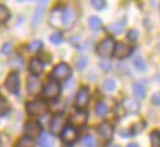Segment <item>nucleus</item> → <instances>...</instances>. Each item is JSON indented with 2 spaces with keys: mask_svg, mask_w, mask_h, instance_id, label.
Here are the masks:
<instances>
[{
  "mask_svg": "<svg viewBox=\"0 0 160 147\" xmlns=\"http://www.w3.org/2000/svg\"><path fill=\"white\" fill-rule=\"evenodd\" d=\"M114 50H116V43L112 38H104L97 47V52L101 57H111L113 53H114Z\"/></svg>",
  "mask_w": 160,
  "mask_h": 147,
  "instance_id": "nucleus-1",
  "label": "nucleus"
},
{
  "mask_svg": "<svg viewBox=\"0 0 160 147\" xmlns=\"http://www.w3.org/2000/svg\"><path fill=\"white\" fill-rule=\"evenodd\" d=\"M61 88L56 80H48L42 90V97L45 99H56L60 95Z\"/></svg>",
  "mask_w": 160,
  "mask_h": 147,
  "instance_id": "nucleus-2",
  "label": "nucleus"
},
{
  "mask_svg": "<svg viewBox=\"0 0 160 147\" xmlns=\"http://www.w3.org/2000/svg\"><path fill=\"white\" fill-rule=\"evenodd\" d=\"M50 22L55 27H61L62 25H65V9L60 6L53 7V10L51 11Z\"/></svg>",
  "mask_w": 160,
  "mask_h": 147,
  "instance_id": "nucleus-3",
  "label": "nucleus"
},
{
  "mask_svg": "<svg viewBox=\"0 0 160 147\" xmlns=\"http://www.w3.org/2000/svg\"><path fill=\"white\" fill-rule=\"evenodd\" d=\"M65 122H66V120H65V116L63 115H61V114L55 115L52 117V120H51V124H50L51 132L55 134V135L62 134L63 130H65Z\"/></svg>",
  "mask_w": 160,
  "mask_h": 147,
  "instance_id": "nucleus-4",
  "label": "nucleus"
},
{
  "mask_svg": "<svg viewBox=\"0 0 160 147\" xmlns=\"http://www.w3.org/2000/svg\"><path fill=\"white\" fill-rule=\"evenodd\" d=\"M70 74H71V68L67 63H58L52 71V78L58 80H65L70 77Z\"/></svg>",
  "mask_w": 160,
  "mask_h": 147,
  "instance_id": "nucleus-5",
  "label": "nucleus"
},
{
  "mask_svg": "<svg viewBox=\"0 0 160 147\" xmlns=\"http://www.w3.org/2000/svg\"><path fill=\"white\" fill-rule=\"evenodd\" d=\"M26 109L30 115H34V116H39V115H43L46 111H47V107L43 102L41 100H35V102H31L26 105Z\"/></svg>",
  "mask_w": 160,
  "mask_h": 147,
  "instance_id": "nucleus-6",
  "label": "nucleus"
},
{
  "mask_svg": "<svg viewBox=\"0 0 160 147\" xmlns=\"http://www.w3.org/2000/svg\"><path fill=\"white\" fill-rule=\"evenodd\" d=\"M41 132V125L35 121V120H31V121H28L26 125H25V134L30 139H35L40 135Z\"/></svg>",
  "mask_w": 160,
  "mask_h": 147,
  "instance_id": "nucleus-7",
  "label": "nucleus"
},
{
  "mask_svg": "<svg viewBox=\"0 0 160 147\" xmlns=\"http://www.w3.org/2000/svg\"><path fill=\"white\" fill-rule=\"evenodd\" d=\"M5 87L6 89L10 92V93H18L19 90V87H20V80H19V75L18 73H10L6 78V82H5Z\"/></svg>",
  "mask_w": 160,
  "mask_h": 147,
  "instance_id": "nucleus-8",
  "label": "nucleus"
},
{
  "mask_svg": "<svg viewBox=\"0 0 160 147\" xmlns=\"http://www.w3.org/2000/svg\"><path fill=\"white\" fill-rule=\"evenodd\" d=\"M77 130L72 126H67L65 127L63 132L61 134V140L65 142V144H73L76 140H77Z\"/></svg>",
  "mask_w": 160,
  "mask_h": 147,
  "instance_id": "nucleus-9",
  "label": "nucleus"
},
{
  "mask_svg": "<svg viewBox=\"0 0 160 147\" xmlns=\"http://www.w3.org/2000/svg\"><path fill=\"white\" fill-rule=\"evenodd\" d=\"M89 103V90L88 88H81V90L77 93L76 97V107L77 108H84Z\"/></svg>",
  "mask_w": 160,
  "mask_h": 147,
  "instance_id": "nucleus-10",
  "label": "nucleus"
},
{
  "mask_svg": "<svg viewBox=\"0 0 160 147\" xmlns=\"http://www.w3.org/2000/svg\"><path fill=\"white\" fill-rule=\"evenodd\" d=\"M26 88H28V90H29L30 94H32V95L38 94L41 90V83H40V80H39V78H38L36 75H30V77L28 78Z\"/></svg>",
  "mask_w": 160,
  "mask_h": 147,
  "instance_id": "nucleus-11",
  "label": "nucleus"
},
{
  "mask_svg": "<svg viewBox=\"0 0 160 147\" xmlns=\"http://www.w3.org/2000/svg\"><path fill=\"white\" fill-rule=\"evenodd\" d=\"M70 120H71V124L81 126V125L86 124V121H87V112L84 110H77L76 112L72 114Z\"/></svg>",
  "mask_w": 160,
  "mask_h": 147,
  "instance_id": "nucleus-12",
  "label": "nucleus"
},
{
  "mask_svg": "<svg viewBox=\"0 0 160 147\" xmlns=\"http://www.w3.org/2000/svg\"><path fill=\"white\" fill-rule=\"evenodd\" d=\"M132 52L130 46L125 45V43H118L116 45V50H114V56L117 58H125L127 56H129Z\"/></svg>",
  "mask_w": 160,
  "mask_h": 147,
  "instance_id": "nucleus-13",
  "label": "nucleus"
},
{
  "mask_svg": "<svg viewBox=\"0 0 160 147\" xmlns=\"http://www.w3.org/2000/svg\"><path fill=\"white\" fill-rule=\"evenodd\" d=\"M98 134H99V136H101L102 139L108 140V139H111L112 135H113V129H112V126H111L108 122H102V124L99 125V127H98Z\"/></svg>",
  "mask_w": 160,
  "mask_h": 147,
  "instance_id": "nucleus-14",
  "label": "nucleus"
},
{
  "mask_svg": "<svg viewBox=\"0 0 160 147\" xmlns=\"http://www.w3.org/2000/svg\"><path fill=\"white\" fill-rule=\"evenodd\" d=\"M122 105H123V108L125 110L129 111V112H137L139 110V103H138V100H134V99H128L127 98V99L123 100Z\"/></svg>",
  "mask_w": 160,
  "mask_h": 147,
  "instance_id": "nucleus-15",
  "label": "nucleus"
},
{
  "mask_svg": "<svg viewBox=\"0 0 160 147\" xmlns=\"http://www.w3.org/2000/svg\"><path fill=\"white\" fill-rule=\"evenodd\" d=\"M42 69H43V66H42V62L38 58H32L30 61V72L34 74V75H38V74L42 73Z\"/></svg>",
  "mask_w": 160,
  "mask_h": 147,
  "instance_id": "nucleus-16",
  "label": "nucleus"
},
{
  "mask_svg": "<svg viewBox=\"0 0 160 147\" xmlns=\"http://www.w3.org/2000/svg\"><path fill=\"white\" fill-rule=\"evenodd\" d=\"M133 93L138 99H143L145 97V87H144V84L140 83V82H137L134 84V87H133Z\"/></svg>",
  "mask_w": 160,
  "mask_h": 147,
  "instance_id": "nucleus-17",
  "label": "nucleus"
},
{
  "mask_svg": "<svg viewBox=\"0 0 160 147\" xmlns=\"http://www.w3.org/2000/svg\"><path fill=\"white\" fill-rule=\"evenodd\" d=\"M39 145L41 147H52L53 145V139L48 134H42L39 140Z\"/></svg>",
  "mask_w": 160,
  "mask_h": 147,
  "instance_id": "nucleus-18",
  "label": "nucleus"
},
{
  "mask_svg": "<svg viewBox=\"0 0 160 147\" xmlns=\"http://www.w3.org/2000/svg\"><path fill=\"white\" fill-rule=\"evenodd\" d=\"M96 112H97V115L101 116V117L106 116V115L108 114V107L106 105V103H103V102L97 103V105H96Z\"/></svg>",
  "mask_w": 160,
  "mask_h": 147,
  "instance_id": "nucleus-19",
  "label": "nucleus"
},
{
  "mask_svg": "<svg viewBox=\"0 0 160 147\" xmlns=\"http://www.w3.org/2000/svg\"><path fill=\"white\" fill-rule=\"evenodd\" d=\"M88 25H89V27H91L92 30H98V29L102 26V21H101V19L97 17V16H91V17L88 19Z\"/></svg>",
  "mask_w": 160,
  "mask_h": 147,
  "instance_id": "nucleus-20",
  "label": "nucleus"
},
{
  "mask_svg": "<svg viewBox=\"0 0 160 147\" xmlns=\"http://www.w3.org/2000/svg\"><path fill=\"white\" fill-rule=\"evenodd\" d=\"M123 29H124V25L120 24V22H114V24H111V25L108 26L109 32H112V34H114V35L122 34V32H123Z\"/></svg>",
  "mask_w": 160,
  "mask_h": 147,
  "instance_id": "nucleus-21",
  "label": "nucleus"
},
{
  "mask_svg": "<svg viewBox=\"0 0 160 147\" xmlns=\"http://www.w3.org/2000/svg\"><path fill=\"white\" fill-rule=\"evenodd\" d=\"M34 145H35L34 140L28 137V136H25V137L19 140V142L16 144V147H34Z\"/></svg>",
  "mask_w": 160,
  "mask_h": 147,
  "instance_id": "nucleus-22",
  "label": "nucleus"
},
{
  "mask_svg": "<svg viewBox=\"0 0 160 147\" xmlns=\"http://www.w3.org/2000/svg\"><path fill=\"white\" fill-rule=\"evenodd\" d=\"M42 46H43L42 41H39V40L32 41V42L29 45V51L32 52V53H36V52H39L41 48H42Z\"/></svg>",
  "mask_w": 160,
  "mask_h": 147,
  "instance_id": "nucleus-23",
  "label": "nucleus"
},
{
  "mask_svg": "<svg viewBox=\"0 0 160 147\" xmlns=\"http://www.w3.org/2000/svg\"><path fill=\"white\" fill-rule=\"evenodd\" d=\"M82 144H83L86 147H94L96 146V144H97V141H96V139H94L92 135H87V136L83 137Z\"/></svg>",
  "mask_w": 160,
  "mask_h": 147,
  "instance_id": "nucleus-24",
  "label": "nucleus"
},
{
  "mask_svg": "<svg viewBox=\"0 0 160 147\" xmlns=\"http://www.w3.org/2000/svg\"><path fill=\"white\" fill-rule=\"evenodd\" d=\"M103 89H104V92H107V93L113 92V90L116 89V82H114V79H107V80L104 82V84H103Z\"/></svg>",
  "mask_w": 160,
  "mask_h": 147,
  "instance_id": "nucleus-25",
  "label": "nucleus"
},
{
  "mask_svg": "<svg viewBox=\"0 0 160 147\" xmlns=\"http://www.w3.org/2000/svg\"><path fill=\"white\" fill-rule=\"evenodd\" d=\"M150 141H152V146L153 147H160V132L159 131H154L150 135Z\"/></svg>",
  "mask_w": 160,
  "mask_h": 147,
  "instance_id": "nucleus-26",
  "label": "nucleus"
},
{
  "mask_svg": "<svg viewBox=\"0 0 160 147\" xmlns=\"http://www.w3.org/2000/svg\"><path fill=\"white\" fill-rule=\"evenodd\" d=\"M10 16V12L6 6L0 5V22H5Z\"/></svg>",
  "mask_w": 160,
  "mask_h": 147,
  "instance_id": "nucleus-27",
  "label": "nucleus"
},
{
  "mask_svg": "<svg viewBox=\"0 0 160 147\" xmlns=\"http://www.w3.org/2000/svg\"><path fill=\"white\" fill-rule=\"evenodd\" d=\"M134 66H135V68L138 69V71H140V72H144L145 69H147V63L142 59V58H135L134 59Z\"/></svg>",
  "mask_w": 160,
  "mask_h": 147,
  "instance_id": "nucleus-28",
  "label": "nucleus"
},
{
  "mask_svg": "<svg viewBox=\"0 0 160 147\" xmlns=\"http://www.w3.org/2000/svg\"><path fill=\"white\" fill-rule=\"evenodd\" d=\"M9 110H10L9 103L5 99H0V115H5Z\"/></svg>",
  "mask_w": 160,
  "mask_h": 147,
  "instance_id": "nucleus-29",
  "label": "nucleus"
},
{
  "mask_svg": "<svg viewBox=\"0 0 160 147\" xmlns=\"http://www.w3.org/2000/svg\"><path fill=\"white\" fill-rule=\"evenodd\" d=\"M62 40H63V37H62V35H61L60 32H55V34H52V35L50 36V41H51L52 43H55V45L61 43Z\"/></svg>",
  "mask_w": 160,
  "mask_h": 147,
  "instance_id": "nucleus-30",
  "label": "nucleus"
},
{
  "mask_svg": "<svg viewBox=\"0 0 160 147\" xmlns=\"http://www.w3.org/2000/svg\"><path fill=\"white\" fill-rule=\"evenodd\" d=\"M86 66H87V57H84V56L78 57L77 61H76V67H77V69L81 71V69H83Z\"/></svg>",
  "mask_w": 160,
  "mask_h": 147,
  "instance_id": "nucleus-31",
  "label": "nucleus"
},
{
  "mask_svg": "<svg viewBox=\"0 0 160 147\" xmlns=\"http://www.w3.org/2000/svg\"><path fill=\"white\" fill-rule=\"evenodd\" d=\"M42 14H43L42 7L39 5V7H38V10H36V12H35V16H34V24H35V25L39 24V21L41 20V17H42Z\"/></svg>",
  "mask_w": 160,
  "mask_h": 147,
  "instance_id": "nucleus-32",
  "label": "nucleus"
},
{
  "mask_svg": "<svg viewBox=\"0 0 160 147\" xmlns=\"http://www.w3.org/2000/svg\"><path fill=\"white\" fill-rule=\"evenodd\" d=\"M72 15H73V12L71 9H65V25H67L72 21Z\"/></svg>",
  "mask_w": 160,
  "mask_h": 147,
  "instance_id": "nucleus-33",
  "label": "nucleus"
},
{
  "mask_svg": "<svg viewBox=\"0 0 160 147\" xmlns=\"http://www.w3.org/2000/svg\"><path fill=\"white\" fill-rule=\"evenodd\" d=\"M92 5H93L96 9L101 10V9H103V7L106 6V1H103V0H93V1H92Z\"/></svg>",
  "mask_w": 160,
  "mask_h": 147,
  "instance_id": "nucleus-34",
  "label": "nucleus"
},
{
  "mask_svg": "<svg viewBox=\"0 0 160 147\" xmlns=\"http://www.w3.org/2000/svg\"><path fill=\"white\" fill-rule=\"evenodd\" d=\"M15 63H18V67H19V68L24 66V62H22V58H20L19 56H15V57L12 58V61L10 62V64H11V66H15Z\"/></svg>",
  "mask_w": 160,
  "mask_h": 147,
  "instance_id": "nucleus-35",
  "label": "nucleus"
},
{
  "mask_svg": "<svg viewBox=\"0 0 160 147\" xmlns=\"http://www.w3.org/2000/svg\"><path fill=\"white\" fill-rule=\"evenodd\" d=\"M11 48H12V45H11V42H6V43L2 46V48H1V52H2L4 55H9V53H10V51H11Z\"/></svg>",
  "mask_w": 160,
  "mask_h": 147,
  "instance_id": "nucleus-36",
  "label": "nucleus"
},
{
  "mask_svg": "<svg viewBox=\"0 0 160 147\" xmlns=\"http://www.w3.org/2000/svg\"><path fill=\"white\" fill-rule=\"evenodd\" d=\"M128 38L132 41V42H135L137 38H138V31L137 30H130L128 32Z\"/></svg>",
  "mask_w": 160,
  "mask_h": 147,
  "instance_id": "nucleus-37",
  "label": "nucleus"
},
{
  "mask_svg": "<svg viewBox=\"0 0 160 147\" xmlns=\"http://www.w3.org/2000/svg\"><path fill=\"white\" fill-rule=\"evenodd\" d=\"M152 102H153L155 105H160V92L155 93V94L153 95V98H152Z\"/></svg>",
  "mask_w": 160,
  "mask_h": 147,
  "instance_id": "nucleus-38",
  "label": "nucleus"
},
{
  "mask_svg": "<svg viewBox=\"0 0 160 147\" xmlns=\"http://www.w3.org/2000/svg\"><path fill=\"white\" fill-rule=\"evenodd\" d=\"M101 67H102L104 71H107V69L111 67V64H109V63H106V62H103V63H101Z\"/></svg>",
  "mask_w": 160,
  "mask_h": 147,
  "instance_id": "nucleus-39",
  "label": "nucleus"
},
{
  "mask_svg": "<svg viewBox=\"0 0 160 147\" xmlns=\"http://www.w3.org/2000/svg\"><path fill=\"white\" fill-rule=\"evenodd\" d=\"M127 147H139V146H138L137 144H129V145H128Z\"/></svg>",
  "mask_w": 160,
  "mask_h": 147,
  "instance_id": "nucleus-40",
  "label": "nucleus"
},
{
  "mask_svg": "<svg viewBox=\"0 0 160 147\" xmlns=\"http://www.w3.org/2000/svg\"><path fill=\"white\" fill-rule=\"evenodd\" d=\"M109 147H119V146H117V145H112V146H109Z\"/></svg>",
  "mask_w": 160,
  "mask_h": 147,
  "instance_id": "nucleus-41",
  "label": "nucleus"
}]
</instances>
